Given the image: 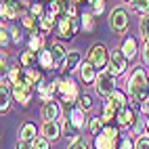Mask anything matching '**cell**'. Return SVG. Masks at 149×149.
<instances>
[{
    "instance_id": "6da1fadb",
    "label": "cell",
    "mask_w": 149,
    "mask_h": 149,
    "mask_svg": "<svg viewBox=\"0 0 149 149\" xmlns=\"http://www.w3.org/2000/svg\"><path fill=\"white\" fill-rule=\"evenodd\" d=\"M126 93L134 101H147L149 99V72L143 67H134L126 80Z\"/></svg>"
},
{
    "instance_id": "7a4b0ae2",
    "label": "cell",
    "mask_w": 149,
    "mask_h": 149,
    "mask_svg": "<svg viewBox=\"0 0 149 149\" xmlns=\"http://www.w3.org/2000/svg\"><path fill=\"white\" fill-rule=\"evenodd\" d=\"M82 97L80 91V84L74 76H61V84L57 88V99L61 101L63 105H74L78 103V99Z\"/></svg>"
},
{
    "instance_id": "3957f363",
    "label": "cell",
    "mask_w": 149,
    "mask_h": 149,
    "mask_svg": "<svg viewBox=\"0 0 149 149\" xmlns=\"http://www.w3.org/2000/svg\"><path fill=\"white\" fill-rule=\"evenodd\" d=\"M80 32V19L67 17V15H59L57 23H55V34L61 40H72V38Z\"/></svg>"
},
{
    "instance_id": "277c9868",
    "label": "cell",
    "mask_w": 149,
    "mask_h": 149,
    "mask_svg": "<svg viewBox=\"0 0 149 149\" xmlns=\"http://www.w3.org/2000/svg\"><path fill=\"white\" fill-rule=\"evenodd\" d=\"M109 57H111V53H109L103 44H93L91 48H88L86 61H91V63L97 67V72L101 74V72H105L107 65H109Z\"/></svg>"
},
{
    "instance_id": "5b68a950",
    "label": "cell",
    "mask_w": 149,
    "mask_h": 149,
    "mask_svg": "<svg viewBox=\"0 0 149 149\" xmlns=\"http://www.w3.org/2000/svg\"><path fill=\"white\" fill-rule=\"evenodd\" d=\"M116 80L118 78L111 74V72H101L99 74V78H97V82H95V91H97V95L101 97V99H107L111 93H116L118 88H116Z\"/></svg>"
},
{
    "instance_id": "8992f818",
    "label": "cell",
    "mask_w": 149,
    "mask_h": 149,
    "mask_svg": "<svg viewBox=\"0 0 149 149\" xmlns=\"http://www.w3.org/2000/svg\"><path fill=\"white\" fill-rule=\"evenodd\" d=\"M109 27L118 36H122L128 29V11L124 6H116L111 11V15H109Z\"/></svg>"
},
{
    "instance_id": "52a82bcc",
    "label": "cell",
    "mask_w": 149,
    "mask_h": 149,
    "mask_svg": "<svg viewBox=\"0 0 149 149\" xmlns=\"http://www.w3.org/2000/svg\"><path fill=\"white\" fill-rule=\"evenodd\" d=\"M126 69H128V59L124 57L122 48H116V51H111L107 72H111L116 78H124V76H126Z\"/></svg>"
},
{
    "instance_id": "ba28073f",
    "label": "cell",
    "mask_w": 149,
    "mask_h": 149,
    "mask_svg": "<svg viewBox=\"0 0 149 149\" xmlns=\"http://www.w3.org/2000/svg\"><path fill=\"white\" fill-rule=\"evenodd\" d=\"M25 8L21 6L19 0H2V4H0V15H2V23L4 21H17V19H21Z\"/></svg>"
},
{
    "instance_id": "9c48e42d",
    "label": "cell",
    "mask_w": 149,
    "mask_h": 149,
    "mask_svg": "<svg viewBox=\"0 0 149 149\" xmlns=\"http://www.w3.org/2000/svg\"><path fill=\"white\" fill-rule=\"evenodd\" d=\"M34 95H36V88L34 86H29V84H17L13 86V91H11V97H13V101L19 103L21 107H27L29 103L34 101Z\"/></svg>"
},
{
    "instance_id": "30bf717a",
    "label": "cell",
    "mask_w": 149,
    "mask_h": 149,
    "mask_svg": "<svg viewBox=\"0 0 149 149\" xmlns=\"http://www.w3.org/2000/svg\"><path fill=\"white\" fill-rule=\"evenodd\" d=\"M86 113H88V111H84L82 107H78V105H74V107H69V109H67V113H65V118L69 120V124H72V126L76 128V130L80 132L82 128H86V126H88V120H91V118H88Z\"/></svg>"
},
{
    "instance_id": "8fae6325",
    "label": "cell",
    "mask_w": 149,
    "mask_h": 149,
    "mask_svg": "<svg viewBox=\"0 0 149 149\" xmlns=\"http://www.w3.org/2000/svg\"><path fill=\"white\" fill-rule=\"evenodd\" d=\"M139 122V118H136V109L134 107H124V109H120L118 111V116H116V126H120L122 130H130V128L134 126Z\"/></svg>"
},
{
    "instance_id": "7c38bea8",
    "label": "cell",
    "mask_w": 149,
    "mask_h": 149,
    "mask_svg": "<svg viewBox=\"0 0 149 149\" xmlns=\"http://www.w3.org/2000/svg\"><path fill=\"white\" fill-rule=\"evenodd\" d=\"M82 53L80 51H67V59H65V63H63V67H61V76H72L74 72H78L80 69V65H82Z\"/></svg>"
},
{
    "instance_id": "4fadbf2b",
    "label": "cell",
    "mask_w": 149,
    "mask_h": 149,
    "mask_svg": "<svg viewBox=\"0 0 149 149\" xmlns=\"http://www.w3.org/2000/svg\"><path fill=\"white\" fill-rule=\"evenodd\" d=\"M61 118H63V107H61V101H59V99L42 105V120L44 122H59Z\"/></svg>"
},
{
    "instance_id": "5bb4252c",
    "label": "cell",
    "mask_w": 149,
    "mask_h": 149,
    "mask_svg": "<svg viewBox=\"0 0 149 149\" xmlns=\"http://www.w3.org/2000/svg\"><path fill=\"white\" fill-rule=\"evenodd\" d=\"M61 134H63V126H61V122H44L42 128H40V136L48 139L51 143H55Z\"/></svg>"
},
{
    "instance_id": "9a60e30c",
    "label": "cell",
    "mask_w": 149,
    "mask_h": 149,
    "mask_svg": "<svg viewBox=\"0 0 149 149\" xmlns=\"http://www.w3.org/2000/svg\"><path fill=\"white\" fill-rule=\"evenodd\" d=\"M27 48L32 53H40L46 48V34H42L40 29H36V32H29V38H27Z\"/></svg>"
},
{
    "instance_id": "2e32d148",
    "label": "cell",
    "mask_w": 149,
    "mask_h": 149,
    "mask_svg": "<svg viewBox=\"0 0 149 149\" xmlns=\"http://www.w3.org/2000/svg\"><path fill=\"white\" fill-rule=\"evenodd\" d=\"M78 74H80V80L84 82V84H95L97 82V78H99V72H97V67L91 63V61H82V65H80V69H78Z\"/></svg>"
},
{
    "instance_id": "e0dca14e",
    "label": "cell",
    "mask_w": 149,
    "mask_h": 149,
    "mask_svg": "<svg viewBox=\"0 0 149 149\" xmlns=\"http://www.w3.org/2000/svg\"><path fill=\"white\" fill-rule=\"evenodd\" d=\"M36 67H40L42 72H53L55 67V61H53V53H51V46L44 48V51H40L36 55Z\"/></svg>"
},
{
    "instance_id": "ac0fdd59",
    "label": "cell",
    "mask_w": 149,
    "mask_h": 149,
    "mask_svg": "<svg viewBox=\"0 0 149 149\" xmlns=\"http://www.w3.org/2000/svg\"><path fill=\"white\" fill-rule=\"evenodd\" d=\"M105 101H109V103H111V105L118 109V111H120V109H124V107L130 105V95L124 93V91H116V93L109 95V97L105 99Z\"/></svg>"
},
{
    "instance_id": "d6986e66",
    "label": "cell",
    "mask_w": 149,
    "mask_h": 149,
    "mask_svg": "<svg viewBox=\"0 0 149 149\" xmlns=\"http://www.w3.org/2000/svg\"><path fill=\"white\" fill-rule=\"evenodd\" d=\"M42 80H44V76H42V69L40 67H27V69H23V82L25 84L36 88Z\"/></svg>"
},
{
    "instance_id": "ffe728a7",
    "label": "cell",
    "mask_w": 149,
    "mask_h": 149,
    "mask_svg": "<svg viewBox=\"0 0 149 149\" xmlns=\"http://www.w3.org/2000/svg\"><path fill=\"white\" fill-rule=\"evenodd\" d=\"M120 48H122V53H124V57L128 59V61H132V59L139 55V40H136L134 36H128L126 40L122 42Z\"/></svg>"
},
{
    "instance_id": "44dd1931",
    "label": "cell",
    "mask_w": 149,
    "mask_h": 149,
    "mask_svg": "<svg viewBox=\"0 0 149 149\" xmlns=\"http://www.w3.org/2000/svg\"><path fill=\"white\" fill-rule=\"evenodd\" d=\"M19 139L21 141H36L38 139V126L34 122H23L19 128Z\"/></svg>"
},
{
    "instance_id": "7402d4cb",
    "label": "cell",
    "mask_w": 149,
    "mask_h": 149,
    "mask_svg": "<svg viewBox=\"0 0 149 149\" xmlns=\"http://www.w3.org/2000/svg\"><path fill=\"white\" fill-rule=\"evenodd\" d=\"M51 53H53V61H55V67L61 69L63 63H65V59H67V51L59 44V42H53L51 44Z\"/></svg>"
},
{
    "instance_id": "603a6c76",
    "label": "cell",
    "mask_w": 149,
    "mask_h": 149,
    "mask_svg": "<svg viewBox=\"0 0 149 149\" xmlns=\"http://www.w3.org/2000/svg\"><path fill=\"white\" fill-rule=\"evenodd\" d=\"M36 91H38V99L46 105V103H51V101H55V93H53V88H51V84H46L44 80L36 86Z\"/></svg>"
},
{
    "instance_id": "cb8c5ba5",
    "label": "cell",
    "mask_w": 149,
    "mask_h": 149,
    "mask_svg": "<svg viewBox=\"0 0 149 149\" xmlns=\"http://www.w3.org/2000/svg\"><path fill=\"white\" fill-rule=\"evenodd\" d=\"M55 23H57V17L46 13L44 17L38 19V29H40L42 34H51V32H55Z\"/></svg>"
},
{
    "instance_id": "d4e9b609",
    "label": "cell",
    "mask_w": 149,
    "mask_h": 149,
    "mask_svg": "<svg viewBox=\"0 0 149 149\" xmlns=\"http://www.w3.org/2000/svg\"><path fill=\"white\" fill-rule=\"evenodd\" d=\"M116 116H118V109L109 103V101H105V99H103V107H101V118H103V122H105V124L116 122Z\"/></svg>"
},
{
    "instance_id": "484cf974",
    "label": "cell",
    "mask_w": 149,
    "mask_h": 149,
    "mask_svg": "<svg viewBox=\"0 0 149 149\" xmlns=\"http://www.w3.org/2000/svg\"><path fill=\"white\" fill-rule=\"evenodd\" d=\"M128 6H130V11L134 15H139V17H147L149 15V0H132Z\"/></svg>"
},
{
    "instance_id": "4316f807",
    "label": "cell",
    "mask_w": 149,
    "mask_h": 149,
    "mask_svg": "<svg viewBox=\"0 0 149 149\" xmlns=\"http://www.w3.org/2000/svg\"><path fill=\"white\" fill-rule=\"evenodd\" d=\"M19 65H21L23 69H27V67H36V53H32L29 48L21 51V53H19Z\"/></svg>"
},
{
    "instance_id": "83f0119b",
    "label": "cell",
    "mask_w": 149,
    "mask_h": 149,
    "mask_svg": "<svg viewBox=\"0 0 149 149\" xmlns=\"http://www.w3.org/2000/svg\"><path fill=\"white\" fill-rule=\"evenodd\" d=\"M103 128H105V122H103V118H101V116H93L91 120H88V132H91L93 136L101 134V132H103Z\"/></svg>"
},
{
    "instance_id": "f1b7e54d",
    "label": "cell",
    "mask_w": 149,
    "mask_h": 149,
    "mask_svg": "<svg viewBox=\"0 0 149 149\" xmlns=\"http://www.w3.org/2000/svg\"><path fill=\"white\" fill-rule=\"evenodd\" d=\"M21 27L29 29V32H36V29H38V17H34L29 11H23V15H21Z\"/></svg>"
},
{
    "instance_id": "f546056e",
    "label": "cell",
    "mask_w": 149,
    "mask_h": 149,
    "mask_svg": "<svg viewBox=\"0 0 149 149\" xmlns=\"http://www.w3.org/2000/svg\"><path fill=\"white\" fill-rule=\"evenodd\" d=\"M80 29L82 32H86V34H91L93 29H95V15H91V13H82L80 15Z\"/></svg>"
},
{
    "instance_id": "4dcf8cb0",
    "label": "cell",
    "mask_w": 149,
    "mask_h": 149,
    "mask_svg": "<svg viewBox=\"0 0 149 149\" xmlns=\"http://www.w3.org/2000/svg\"><path fill=\"white\" fill-rule=\"evenodd\" d=\"M8 80L13 82V86H17V84H23V69L19 67V65H13L11 69H8Z\"/></svg>"
},
{
    "instance_id": "1f68e13d",
    "label": "cell",
    "mask_w": 149,
    "mask_h": 149,
    "mask_svg": "<svg viewBox=\"0 0 149 149\" xmlns=\"http://www.w3.org/2000/svg\"><path fill=\"white\" fill-rule=\"evenodd\" d=\"M128 132H130V136L134 139V141H136V139L147 136V122H141V120H139V122L130 128V130H128Z\"/></svg>"
},
{
    "instance_id": "d6a6232c",
    "label": "cell",
    "mask_w": 149,
    "mask_h": 149,
    "mask_svg": "<svg viewBox=\"0 0 149 149\" xmlns=\"http://www.w3.org/2000/svg\"><path fill=\"white\" fill-rule=\"evenodd\" d=\"M88 13L99 17L105 13V0H88Z\"/></svg>"
},
{
    "instance_id": "836d02e7",
    "label": "cell",
    "mask_w": 149,
    "mask_h": 149,
    "mask_svg": "<svg viewBox=\"0 0 149 149\" xmlns=\"http://www.w3.org/2000/svg\"><path fill=\"white\" fill-rule=\"evenodd\" d=\"M27 11L32 13L34 17H38V19H40V17H44V15H46V2H42V0H34V2H32V6H29Z\"/></svg>"
},
{
    "instance_id": "e575fe53",
    "label": "cell",
    "mask_w": 149,
    "mask_h": 149,
    "mask_svg": "<svg viewBox=\"0 0 149 149\" xmlns=\"http://www.w3.org/2000/svg\"><path fill=\"white\" fill-rule=\"evenodd\" d=\"M11 91H0V113H8V109H11Z\"/></svg>"
},
{
    "instance_id": "d590c367",
    "label": "cell",
    "mask_w": 149,
    "mask_h": 149,
    "mask_svg": "<svg viewBox=\"0 0 149 149\" xmlns=\"http://www.w3.org/2000/svg\"><path fill=\"white\" fill-rule=\"evenodd\" d=\"M139 32H141V40H149V15L147 17H139Z\"/></svg>"
},
{
    "instance_id": "8d00e7d4",
    "label": "cell",
    "mask_w": 149,
    "mask_h": 149,
    "mask_svg": "<svg viewBox=\"0 0 149 149\" xmlns=\"http://www.w3.org/2000/svg\"><path fill=\"white\" fill-rule=\"evenodd\" d=\"M13 42V38H11V32H8V29L2 25V29H0V44H2V51H4V48L8 46V44H11Z\"/></svg>"
},
{
    "instance_id": "74e56055",
    "label": "cell",
    "mask_w": 149,
    "mask_h": 149,
    "mask_svg": "<svg viewBox=\"0 0 149 149\" xmlns=\"http://www.w3.org/2000/svg\"><path fill=\"white\" fill-rule=\"evenodd\" d=\"M67 149H91V147H88V143L82 141L80 136H74V139H72V143L67 145Z\"/></svg>"
},
{
    "instance_id": "f35d334b",
    "label": "cell",
    "mask_w": 149,
    "mask_h": 149,
    "mask_svg": "<svg viewBox=\"0 0 149 149\" xmlns=\"http://www.w3.org/2000/svg\"><path fill=\"white\" fill-rule=\"evenodd\" d=\"M78 107H82L84 111H91V107H93V99L88 97V95H82L80 99H78V103H76Z\"/></svg>"
},
{
    "instance_id": "ab89813d",
    "label": "cell",
    "mask_w": 149,
    "mask_h": 149,
    "mask_svg": "<svg viewBox=\"0 0 149 149\" xmlns=\"http://www.w3.org/2000/svg\"><path fill=\"white\" fill-rule=\"evenodd\" d=\"M34 143V149H51V141H48V139H44V136H38L36 141H32Z\"/></svg>"
},
{
    "instance_id": "60d3db41",
    "label": "cell",
    "mask_w": 149,
    "mask_h": 149,
    "mask_svg": "<svg viewBox=\"0 0 149 149\" xmlns=\"http://www.w3.org/2000/svg\"><path fill=\"white\" fill-rule=\"evenodd\" d=\"M8 32H11V38H13V44H21V29H19L17 25H11L8 27Z\"/></svg>"
},
{
    "instance_id": "b9f144b4",
    "label": "cell",
    "mask_w": 149,
    "mask_h": 149,
    "mask_svg": "<svg viewBox=\"0 0 149 149\" xmlns=\"http://www.w3.org/2000/svg\"><path fill=\"white\" fill-rule=\"evenodd\" d=\"M120 149H134V139L128 134V136H122L120 141Z\"/></svg>"
},
{
    "instance_id": "7bdbcfd3",
    "label": "cell",
    "mask_w": 149,
    "mask_h": 149,
    "mask_svg": "<svg viewBox=\"0 0 149 149\" xmlns=\"http://www.w3.org/2000/svg\"><path fill=\"white\" fill-rule=\"evenodd\" d=\"M134 149H149V136L136 139V141H134Z\"/></svg>"
},
{
    "instance_id": "ee69618b",
    "label": "cell",
    "mask_w": 149,
    "mask_h": 149,
    "mask_svg": "<svg viewBox=\"0 0 149 149\" xmlns=\"http://www.w3.org/2000/svg\"><path fill=\"white\" fill-rule=\"evenodd\" d=\"M141 57H143L145 65H149V40H147V42H143V48H141Z\"/></svg>"
},
{
    "instance_id": "f6af8a7d",
    "label": "cell",
    "mask_w": 149,
    "mask_h": 149,
    "mask_svg": "<svg viewBox=\"0 0 149 149\" xmlns=\"http://www.w3.org/2000/svg\"><path fill=\"white\" fill-rule=\"evenodd\" d=\"M15 149H34V143L32 141H21V139H19L17 145H15Z\"/></svg>"
},
{
    "instance_id": "bcb514c9",
    "label": "cell",
    "mask_w": 149,
    "mask_h": 149,
    "mask_svg": "<svg viewBox=\"0 0 149 149\" xmlns=\"http://www.w3.org/2000/svg\"><path fill=\"white\" fill-rule=\"evenodd\" d=\"M141 113H143L145 118H149V99L141 103Z\"/></svg>"
},
{
    "instance_id": "7dc6e473",
    "label": "cell",
    "mask_w": 149,
    "mask_h": 149,
    "mask_svg": "<svg viewBox=\"0 0 149 149\" xmlns=\"http://www.w3.org/2000/svg\"><path fill=\"white\" fill-rule=\"evenodd\" d=\"M19 2H21V6H23L25 11H27V8L32 6V2H34V0H19Z\"/></svg>"
},
{
    "instance_id": "c3c4849f",
    "label": "cell",
    "mask_w": 149,
    "mask_h": 149,
    "mask_svg": "<svg viewBox=\"0 0 149 149\" xmlns=\"http://www.w3.org/2000/svg\"><path fill=\"white\" fill-rule=\"evenodd\" d=\"M145 122H147V136H149V118H147V120H145Z\"/></svg>"
},
{
    "instance_id": "681fc988",
    "label": "cell",
    "mask_w": 149,
    "mask_h": 149,
    "mask_svg": "<svg viewBox=\"0 0 149 149\" xmlns=\"http://www.w3.org/2000/svg\"><path fill=\"white\" fill-rule=\"evenodd\" d=\"M74 2H76V4H80V2H86V0H74Z\"/></svg>"
},
{
    "instance_id": "f907efd6",
    "label": "cell",
    "mask_w": 149,
    "mask_h": 149,
    "mask_svg": "<svg viewBox=\"0 0 149 149\" xmlns=\"http://www.w3.org/2000/svg\"><path fill=\"white\" fill-rule=\"evenodd\" d=\"M122 2H126V4H130V2H132V0H122Z\"/></svg>"
},
{
    "instance_id": "816d5d0a",
    "label": "cell",
    "mask_w": 149,
    "mask_h": 149,
    "mask_svg": "<svg viewBox=\"0 0 149 149\" xmlns=\"http://www.w3.org/2000/svg\"><path fill=\"white\" fill-rule=\"evenodd\" d=\"M42 2H46V4H48V2H53V0H42Z\"/></svg>"
}]
</instances>
